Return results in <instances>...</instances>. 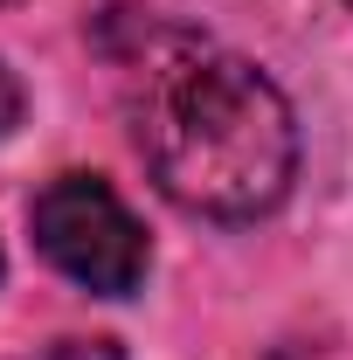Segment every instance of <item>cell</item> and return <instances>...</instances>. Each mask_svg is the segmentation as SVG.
<instances>
[{
  "instance_id": "1",
  "label": "cell",
  "mask_w": 353,
  "mask_h": 360,
  "mask_svg": "<svg viewBox=\"0 0 353 360\" xmlns=\"http://www.w3.org/2000/svg\"><path fill=\"white\" fill-rule=\"evenodd\" d=\"M132 139L160 194L208 222H257L298 180V118L257 63L167 35L139 70Z\"/></svg>"
},
{
  "instance_id": "2",
  "label": "cell",
  "mask_w": 353,
  "mask_h": 360,
  "mask_svg": "<svg viewBox=\"0 0 353 360\" xmlns=\"http://www.w3.org/2000/svg\"><path fill=\"white\" fill-rule=\"evenodd\" d=\"M28 229H35V250L63 270L70 284H84L97 298H125L146 277V229L139 215L111 194V180L97 174H63L49 180L28 208Z\"/></svg>"
},
{
  "instance_id": "3",
  "label": "cell",
  "mask_w": 353,
  "mask_h": 360,
  "mask_svg": "<svg viewBox=\"0 0 353 360\" xmlns=\"http://www.w3.org/2000/svg\"><path fill=\"white\" fill-rule=\"evenodd\" d=\"M21 125V84H14V70L0 63V139Z\"/></svg>"
},
{
  "instance_id": "4",
  "label": "cell",
  "mask_w": 353,
  "mask_h": 360,
  "mask_svg": "<svg viewBox=\"0 0 353 360\" xmlns=\"http://www.w3.org/2000/svg\"><path fill=\"white\" fill-rule=\"evenodd\" d=\"M49 360H118V347L111 340H63Z\"/></svg>"
},
{
  "instance_id": "5",
  "label": "cell",
  "mask_w": 353,
  "mask_h": 360,
  "mask_svg": "<svg viewBox=\"0 0 353 360\" xmlns=\"http://www.w3.org/2000/svg\"><path fill=\"white\" fill-rule=\"evenodd\" d=\"M347 7H353V0H347Z\"/></svg>"
}]
</instances>
